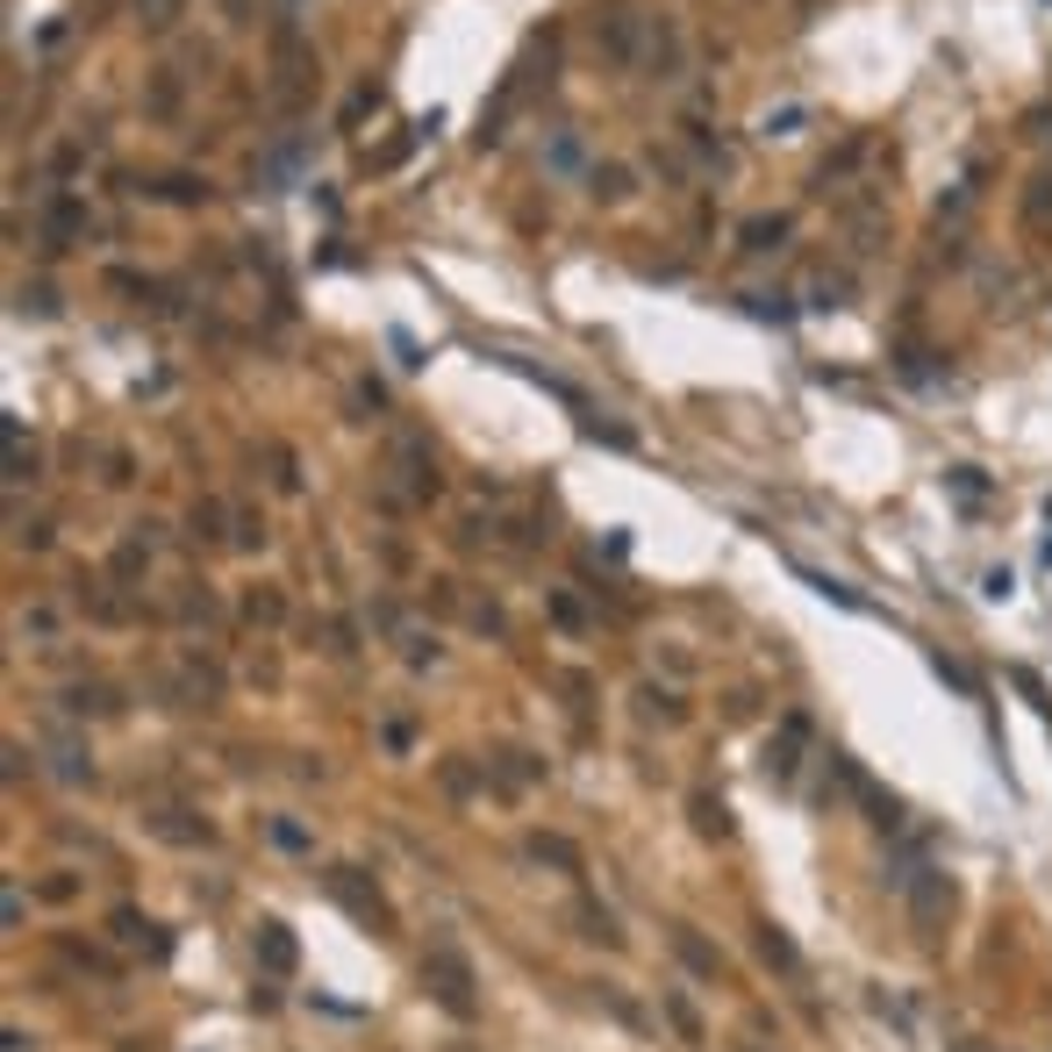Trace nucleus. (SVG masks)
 Segmentation results:
<instances>
[{"label":"nucleus","instance_id":"obj_7","mask_svg":"<svg viewBox=\"0 0 1052 1052\" xmlns=\"http://www.w3.org/2000/svg\"><path fill=\"white\" fill-rule=\"evenodd\" d=\"M759 952H767V959H773V967H781V973H795V967H802V959H795V945H788L781 931H759Z\"/></svg>","mask_w":1052,"mask_h":1052},{"label":"nucleus","instance_id":"obj_2","mask_svg":"<svg viewBox=\"0 0 1052 1052\" xmlns=\"http://www.w3.org/2000/svg\"><path fill=\"white\" fill-rule=\"evenodd\" d=\"M909 917H917V931L931 938L938 924L952 917V881L931 874V866H924V874H909Z\"/></svg>","mask_w":1052,"mask_h":1052},{"label":"nucleus","instance_id":"obj_3","mask_svg":"<svg viewBox=\"0 0 1052 1052\" xmlns=\"http://www.w3.org/2000/svg\"><path fill=\"white\" fill-rule=\"evenodd\" d=\"M258 959H265L272 973H294V938H287V924H258Z\"/></svg>","mask_w":1052,"mask_h":1052},{"label":"nucleus","instance_id":"obj_11","mask_svg":"<svg viewBox=\"0 0 1052 1052\" xmlns=\"http://www.w3.org/2000/svg\"><path fill=\"white\" fill-rule=\"evenodd\" d=\"M538 860H559V866H573V845H559V837H538Z\"/></svg>","mask_w":1052,"mask_h":1052},{"label":"nucleus","instance_id":"obj_12","mask_svg":"<svg viewBox=\"0 0 1052 1052\" xmlns=\"http://www.w3.org/2000/svg\"><path fill=\"white\" fill-rule=\"evenodd\" d=\"M179 14V0H144V22H173Z\"/></svg>","mask_w":1052,"mask_h":1052},{"label":"nucleus","instance_id":"obj_6","mask_svg":"<svg viewBox=\"0 0 1052 1052\" xmlns=\"http://www.w3.org/2000/svg\"><path fill=\"white\" fill-rule=\"evenodd\" d=\"M674 945H680V959H688L695 973H716V952H709V945H701L695 931H674Z\"/></svg>","mask_w":1052,"mask_h":1052},{"label":"nucleus","instance_id":"obj_13","mask_svg":"<svg viewBox=\"0 0 1052 1052\" xmlns=\"http://www.w3.org/2000/svg\"><path fill=\"white\" fill-rule=\"evenodd\" d=\"M1045 559H1052V552H1045Z\"/></svg>","mask_w":1052,"mask_h":1052},{"label":"nucleus","instance_id":"obj_8","mask_svg":"<svg viewBox=\"0 0 1052 1052\" xmlns=\"http://www.w3.org/2000/svg\"><path fill=\"white\" fill-rule=\"evenodd\" d=\"M788 237V222L773 216V222H752V230H744V243H752V251H773V243Z\"/></svg>","mask_w":1052,"mask_h":1052},{"label":"nucleus","instance_id":"obj_10","mask_svg":"<svg viewBox=\"0 0 1052 1052\" xmlns=\"http://www.w3.org/2000/svg\"><path fill=\"white\" fill-rule=\"evenodd\" d=\"M802 129V108H781V115H767V136H795Z\"/></svg>","mask_w":1052,"mask_h":1052},{"label":"nucleus","instance_id":"obj_9","mask_svg":"<svg viewBox=\"0 0 1052 1052\" xmlns=\"http://www.w3.org/2000/svg\"><path fill=\"white\" fill-rule=\"evenodd\" d=\"M594 194H608V201H623V194H631V179H623L616 165H608V173H594Z\"/></svg>","mask_w":1052,"mask_h":1052},{"label":"nucleus","instance_id":"obj_5","mask_svg":"<svg viewBox=\"0 0 1052 1052\" xmlns=\"http://www.w3.org/2000/svg\"><path fill=\"white\" fill-rule=\"evenodd\" d=\"M1024 222H1031V230H1045V222H1052V179H1031V194H1024Z\"/></svg>","mask_w":1052,"mask_h":1052},{"label":"nucleus","instance_id":"obj_4","mask_svg":"<svg viewBox=\"0 0 1052 1052\" xmlns=\"http://www.w3.org/2000/svg\"><path fill=\"white\" fill-rule=\"evenodd\" d=\"M802 738H810V723H802V716H788V723H781V744H773V752H767V767L781 773V781H788V773H795V752H802Z\"/></svg>","mask_w":1052,"mask_h":1052},{"label":"nucleus","instance_id":"obj_1","mask_svg":"<svg viewBox=\"0 0 1052 1052\" xmlns=\"http://www.w3.org/2000/svg\"><path fill=\"white\" fill-rule=\"evenodd\" d=\"M423 981L437 988V1002H445L451 1017H472V967L459 959V945H430V959H423Z\"/></svg>","mask_w":1052,"mask_h":1052}]
</instances>
